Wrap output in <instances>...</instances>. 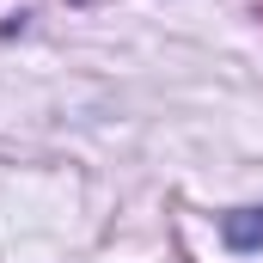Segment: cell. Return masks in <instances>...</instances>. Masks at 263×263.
Masks as SVG:
<instances>
[{"label": "cell", "instance_id": "1", "mask_svg": "<svg viewBox=\"0 0 263 263\" xmlns=\"http://www.w3.org/2000/svg\"><path fill=\"white\" fill-rule=\"evenodd\" d=\"M220 239L233 251H263V208H233L220 220Z\"/></svg>", "mask_w": 263, "mask_h": 263}]
</instances>
